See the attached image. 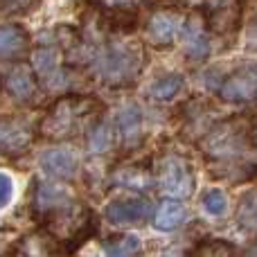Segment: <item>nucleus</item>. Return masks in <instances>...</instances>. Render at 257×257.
<instances>
[{
    "label": "nucleus",
    "instance_id": "nucleus-1",
    "mask_svg": "<svg viewBox=\"0 0 257 257\" xmlns=\"http://www.w3.org/2000/svg\"><path fill=\"white\" fill-rule=\"evenodd\" d=\"M145 63L147 52L140 41H133L131 36L126 39L111 36L97 48V54L88 70L102 86L111 90H122L136 86Z\"/></svg>",
    "mask_w": 257,
    "mask_h": 257
},
{
    "label": "nucleus",
    "instance_id": "nucleus-2",
    "mask_svg": "<svg viewBox=\"0 0 257 257\" xmlns=\"http://www.w3.org/2000/svg\"><path fill=\"white\" fill-rule=\"evenodd\" d=\"M104 115V106L95 95L68 93L57 97L45 111L43 120L39 122V136L48 140L61 142L72 140L75 136L88 131L99 117Z\"/></svg>",
    "mask_w": 257,
    "mask_h": 257
},
{
    "label": "nucleus",
    "instance_id": "nucleus-3",
    "mask_svg": "<svg viewBox=\"0 0 257 257\" xmlns=\"http://www.w3.org/2000/svg\"><path fill=\"white\" fill-rule=\"evenodd\" d=\"M199 149L205 158H210L214 165H232L246 163L248 149H255L253 142V117L248 115H232L226 120H219L199 142Z\"/></svg>",
    "mask_w": 257,
    "mask_h": 257
},
{
    "label": "nucleus",
    "instance_id": "nucleus-4",
    "mask_svg": "<svg viewBox=\"0 0 257 257\" xmlns=\"http://www.w3.org/2000/svg\"><path fill=\"white\" fill-rule=\"evenodd\" d=\"M30 68L34 72L36 81H39L41 90L52 95H68L72 84V72L75 68H70L63 59L61 50L54 43H45L39 48H32L30 52Z\"/></svg>",
    "mask_w": 257,
    "mask_h": 257
},
{
    "label": "nucleus",
    "instance_id": "nucleus-5",
    "mask_svg": "<svg viewBox=\"0 0 257 257\" xmlns=\"http://www.w3.org/2000/svg\"><path fill=\"white\" fill-rule=\"evenodd\" d=\"M154 174H156V185L165 196L174 201H181L192 196L196 187L194 169H192L190 160L185 156L169 151V154L160 156L154 163Z\"/></svg>",
    "mask_w": 257,
    "mask_h": 257
},
{
    "label": "nucleus",
    "instance_id": "nucleus-6",
    "mask_svg": "<svg viewBox=\"0 0 257 257\" xmlns=\"http://www.w3.org/2000/svg\"><path fill=\"white\" fill-rule=\"evenodd\" d=\"M183 23H185V14L181 12V7H176V5H158V7H151V12L147 14L142 30H145L147 41L154 48L169 50L181 36Z\"/></svg>",
    "mask_w": 257,
    "mask_h": 257
},
{
    "label": "nucleus",
    "instance_id": "nucleus-7",
    "mask_svg": "<svg viewBox=\"0 0 257 257\" xmlns=\"http://www.w3.org/2000/svg\"><path fill=\"white\" fill-rule=\"evenodd\" d=\"M201 14L210 34L223 41H235L244 23V0H203Z\"/></svg>",
    "mask_w": 257,
    "mask_h": 257
},
{
    "label": "nucleus",
    "instance_id": "nucleus-8",
    "mask_svg": "<svg viewBox=\"0 0 257 257\" xmlns=\"http://www.w3.org/2000/svg\"><path fill=\"white\" fill-rule=\"evenodd\" d=\"M219 97L235 106L257 104V61H244L228 72L219 86Z\"/></svg>",
    "mask_w": 257,
    "mask_h": 257
},
{
    "label": "nucleus",
    "instance_id": "nucleus-9",
    "mask_svg": "<svg viewBox=\"0 0 257 257\" xmlns=\"http://www.w3.org/2000/svg\"><path fill=\"white\" fill-rule=\"evenodd\" d=\"M39 167L50 181H72L81 172V158L75 147L52 145L39 154Z\"/></svg>",
    "mask_w": 257,
    "mask_h": 257
},
{
    "label": "nucleus",
    "instance_id": "nucleus-10",
    "mask_svg": "<svg viewBox=\"0 0 257 257\" xmlns=\"http://www.w3.org/2000/svg\"><path fill=\"white\" fill-rule=\"evenodd\" d=\"M113 128H115L117 147L122 154H131V151L140 149L142 138H145V115L142 108L136 102H126L113 115Z\"/></svg>",
    "mask_w": 257,
    "mask_h": 257
},
{
    "label": "nucleus",
    "instance_id": "nucleus-11",
    "mask_svg": "<svg viewBox=\"0 0 257 257\" xmlns=\"http://www.w3.org/2000/svg\"><path fill=\"white\" fill-rule=\"evenodd\" d=\"M178 41H181V50L187 61L201 63L210 57V52H212V39H210V30L205 25L203 14L201 12L187 14L185 23L181 27Z\"/></svg>",
    "mask_w": 257,
    "mask_h": 257
},
{
    "label": "nucleus",
    "instance_id": "nucleus-12",
    "mask_svg": "<svg viewBox=\"0 0 257 257\" xmlns=\"http://www.w3.org/2000/svg\"><path fill=\"white\" fill-rule=\"evenodd\" d=\"M0 88L5 90V95L12 102L21 104V106H32L41 97V86L34 72L30 66H23V63H16V66L5 70L3 79H0Z\"/></svg>",
    "mask_w": 257,
    "mask_h": 257
},
{
    "label": "nucleus",
    "instance_id": "nucleus-13",
    "mask_svg": "<svg viewBox=\"0 0 257 257\" xmlns=\"http://www.w3.org/2000/svg\"><path fill=\"white\" fill-rule=\"evenodd\" d=\"M68 205H72V199L70 192L63 185L54 181H39V178L34 181V185H32V212L39 219L48 221L50 217L66 210Z\"/></svg>",
    "mask_w": 257,
    "mask_h": 257
},
{
    "label": "nucleus",
    "instance_id": "nucleus-14",
    "mask_svg": "<svg viewBox=\"0 0 257 257\" xmlns=\"http://www.w3.org/2000/svg\"><path fill=\"white\" fill-rule=\"evenodd\" d=\"M154 205L145 196H120L106 203L104 208V219L111 226H131V223H142L154 214Z\"/></svg>",
    "mask_w": 257,
    "mask_h": 257
},
{
    "label": "nucleus",
    "instance_id": "nucleus-15",
    "mask_svg": "<svg viewBox=\"0 0 257 257\" xmlns=\"http://www.w3.org/2000/svg\"><path fill=\"white\" fill-rule=\"evenodd\" d=\"M39 128H32L25 120L14 117H0V156L14 158L25 154L32 147Z\"/></svg>",
    "mask_w": 257,
    "mask_h": 257
},
{
    "label": "nucleus",
    "instance_id": "nucleus-16",
    "mask_svg": "<svg viewBox=\"0 0 257 257\" xmlns=\"http://www.w3.org/2000/svg\"><path fill=\"white\" fill-rule=\"evenodd\" d=\"M111 181L117 187H126V190H133V192H147L156 183L154 160L147 158L142 163L117 165L111 172Z\"/></svg>",
    "mask_w": 257,
    "mask_h": 257
},
{
    "label": "nucleus",
    "instance_id": "nucleus-17",
    "mask_svg": "<svg viewBox=\"0 0 257 257\" xmlns=\"http://www.w3.org/2000/svg\"><path fill=\"white\" fill-rule=\"evenodd\" d=\"M32 52V39L16 23L0 25V61H21Z\"/></svg>",
    "mask_w": 257,
    "mask_h": 257
},
{
    "label": "nucleus",
    "instance_id": "nucleus-18",
    "mask_svg": "<svg viewBox=\"0 0 257 257\" xmlns=\"http://www.w3.org/2000/svg\"><path fill=\"white\" fill-rule=\"evenodd\" d=\"M187 219V210L183 205V201H174V199H165L160 201V205L154 212V226L160 232H172L176 228H181Z\"/></svg>",
    "mask_w": 257,
    "mask_h": 257
},
{
    "label": "nucleus",
    "instance_id": "nucleus-19",
    "mask_svg": "<svg viewBox=\"0 0 257 257\" xmlns=\"http://www.w3.org/2000/svg\"><path fill=\"white\" fill-rule=\"evenodd\" d=\"M183 86H185V77H183L181 72H165V75L156 77V79L151 81L149 88H147V95H149V99H154V102L165 104V102L176 99V95L183 90Z\"/></svg>",
    "mask_w": 257,
    "mask_h": 257
},
{
    "label": "nucleus",
    "instance_id": "nucleus-20",
    "mask_svg": "<svg viewBox=\"0 0 257 257\" xmlns=\"http://www.w3.org/2000/svg\"><path fill=\"white\" fill-rule=\"evenodd\" d=\"M84 138H86V147H88V151H93V154H106V151H111L113 147L117 145L113 122L106 120L104 115L99 117L88 131H86Z\"/></svg>",
    "mask_w": 257,
    "mask_h": 257
},
{
    "label": "nucleus",
    "instance_id": "nucleus-21",
    "mask_svg": "<svg viewBox=\"0 0 257 257\" xmlns=\"http://www.w3.org/2000/svg\"><path fill=\"white\" fill-rule=\"evenodd\" d=\"M235 221L241 232L246 235H257V190L246 192L239 199L235 212Z\"/></svg>",
    "mask_w": 257,
    "mask_h": 257
},
{
    "label": "nucleus",
    "instance_id": "nucleus-22",
    "mask_svg": "<svg viewBox=\"0 0 257 257\" xmlns=\"http://www.w3.org/2000/svg\"><path fill=\"white\" fill-rule=\"evenodd\" d=\"M142 250V239L138 235H115L111 239H106L104 244V253L106 257H136Z\"/></svg>",
    "mask_w": 257,
    "mask_h": 257
},
{
    "label": "nucleus",
    "instance_id": "nucleus-23",
    "mask_svg": "<svg viewBox=\"0 0 257 257\" xmlns=\"http://www.w3.org/2000/svg\"><path fill=\"white\" fill-rule=\"evenodd\" d=\"M201 205H203V210L210 217L219 219L228 212V196L221 187H210V190H205L203 196H201Z\"/></svg>",
    "mask_w": 257,
    "mask_h": 257
},
{
    "label": "nucleus",
    "instance_id": "nucleus-24",
    "mask_svg": "<svg viewBox=\"0 0 257 257\" xmlns=\"http://www.w3.org/2000/svg\"><path fill=\"white\" fill-rule=\"evenodd\" d=\"M235 246L223 239H205L194 246L190 257H232Z\"/></svg>",
    "mask_w": 257,
    "mask_h": 257
},
{
    "label": "nucleus",
    "instance_id": "nucleus-25",
    "mask_svg": "<svg viewBox=\"0 0 257 257\" xmlns=\"http://www.w3.org/2000/svg\"><path fill=\"white\" fill-rule=\"evenodd\" d=\"M88 3L99 12H113V9H140L151 5L154 0H88Z\"/></svg>",
    "mask_w": 257,
    "mask_h": 257
},
{
    "label": "nucleus",
    "instance_id": "nucleus-26",
    "mask_svg": "<svg viewBox=\"0 0 257 257\" xmlns=\"http://www.w3.org/2000/svg\"><path fill=\"white\" fill-rule=\"evenodd\" d=\"M41 0H0V16H23L39 7Z\"/></svg>",
    "mask_w": 257,
    "mask_h": 257
},
{
    "label": "nucleus",
    "instance_id": "nucleus-27",
    "mask_svg": "<svg viewBox=\"0 0 257 257\" xmlns=\"http://www.w3.org/2000/svg\"><path fill=\"white\" fill-rule=\"evenodd\" d=\"M14 199V181L9 174L0 172V210L7 208Z\"/></svg>",
    "mask_w": 257,
    "mask_h": 257
},
{
    "label": "nucleus",
    "instance_id": "nucleus-28",
    "mask_svg": "<svg viewBox=\"0 0 257 257\" xmlns=\"http://www.w3.org/2000/svg\"><path fill=\"white\" fill-rule=\"evenodd\" d=\"M246 45L250 52H257V7L248 14V23H246Z\"/></svg>",
    "mask_w": 257,
    "mask_h": 257
},
{
    "label": "nucleus",
    "instance_id": "nucleus-29",
    "mask_svg": "<svg viewBox=\"0 0 257 257\" xmlns=\"http://www.w3.org/2000/svg\"><path fill=\"white\" fill-rule=\"evenodd\" d=\"M248 257H257V248H255V250H253V253H250Z\"/></svg>",
    "mask_w": 257,
    "mask_h": 257
}]
</instances>
